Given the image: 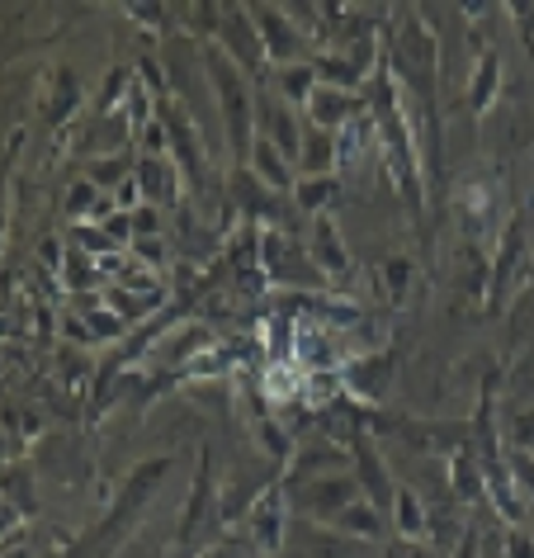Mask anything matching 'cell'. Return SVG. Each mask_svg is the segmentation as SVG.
Here are the masks:
<instances>
[{
	"instance_id": "30bf717a",
	"label": "cell",
	"mask_w": 534,
	"mask_h": 558,
	"mask_svg": "<svg viewBox=\"0 0 534 558\" xmlns=\"http://www.w3.org/2000/svg\"><path fill=\"white\" fill-rule=\"evenodd\" d=\"M251 171L260 175V185H270V190H293V171H289V157L279 151L270 137H256L251 143Z\"/></svg>"
},
{
	"instance_id": "cb8c5ba5",
	"label": "cell",
	"mask_w": 534,
	"mask_h": 558,
	"mask_svg": "<svg viewBox=\"0 0 534 558\" xmlns=\"http://www.w3.org/2000/svg\"><path fill=\"white\" fill-rule=\"evenodd\" d=\"M511 436H515L520 450L534 454V408H525V412L515 416V422H511Z\"/></svg>"
},
{
	"instance_id": "277c9868",
	"label": "cell",
	"mask_w": 534,
	"mask_h": 558,
	"mask_svg": "<svg viewBox=\"0 0 534 558\" xmlns=\"http://www.w3.org/2000/svg\"><path fill=\"white\" fill-rule=\"evenodd\" d=\"M265 275L279 279V284H317V279H321L313 256L299 251V242H289L284 232L265 236Z\"/></svg>"
},
{
	"instance_id": "e0dca14e",
	"label": "cell",
	"mask_w": 534,
	"mask_h": 558,
	"mask_svg": "<svg viewBox=\"0 0 534 558\" xmlns=\"http://www.w3.org/2000/svg\"><path fill=\"white\" fill-rule=\"evenodd\" d=\"M336 194V175H307L299 180V208H307V214H321V208L331 204Z\"/></svg>"
},
{
	"instance_id": "d6986e66",
	"label": "cell",
	"mask_w": 534,
	"mask_h": 558,
	"mask_svg": "<svg viewBox=\"0 0 534 558\" xmlns=\"http://www.w3.org/2000/svg\"><path fill=\"white\" fill-rule=\"evenodd\" d=\"M0 493H5L10 507L34 511V501H29V469H10V473H0Z\"/></svg>"
},
{
	"instance_id": "4fadbf2b",
	"label": "cell",
	"mask_w": 534,
	"mask_h": 558,
	"mask_svg": "<svg viewBox=\"0 0 534 558\" xmlns=\"http://www.w3.org/2000/svg\"><path fill=\"white\" fill-rule=\"evenodd\" d=\"M299 161H303L307 175H331V166L341 161V151H336V133H327V129H303Z\"/></svg>"
},
{
	"instance_id": "7c38bea8",
	"label": "cell",
	"mask_w": 534,
	"mask_h": 558,
	"mask_svg": "<svg viewBox=\"0 0 534 558\" xmlns=\"http://www.w3.org/2000/svg\"><path fill=\"white\" fill-rule=\"evenodd\" d=\"M228 52L232 62H246V66H256L260 58H265V48H260V34H256V20L251 15H242V10H236V15H228Z\"/></svg>"
},
{
	"instance_id": "484cf974",
	"label": "cell",
	"mask_w": 534,
	"mask_h": 558,
	"mask_svg": "<svg viewBox=\"0 0 534 558\" xmlns=\"http://www.w3.org/2000/svg\"><path fill=\"white\" fill-rule=\"evenodd\" d=\"M511 473H515V483H520V487H525V493L534 497V454L515 450V454H511Z\"/></svg>"
},
{
	"instance_id": "4316f807",
	"label": "cell",
	"mask_w": 534,
	"mask_h": 558,
	"mask_svg": "<svg viewBox=\"0 0 534 558\" xmlns=\"http://www.w3.org/2000/svg\"><path fill=\"white\" fill-rule=\"evenodd\" d=\"M95 194H100V190H95L90 180H81V185H72V199H66V214H72V218H76V214H86V208L95 204Z\"/></svg>"
},
{
	"instance_id": "8992f818",
	"label": "cell",
	"mask_w": 534,
	"mask_h": 558,
	"mask_svg": "<svg viewBox=\"0 0 534 558\" xmlns=\"http://www.w3.org/2000/svg\"><path fill=\"white\" fill-rule=\"evenodd\" d=\"M355 478H360V493H364V501H374L378 511L384 507H392V493L398 487L388 483V469H384V459H378V450H374V440H364V436H355Z\"/></svg>"
},
{
	"instance_id": "8fae6325",
	"label": "cell",
	"mask_w": 534,
	"mask_h": 558,
	"mask_svg": "<svg viewBox=\"0 0 534 558\" xmlns=\"http://www.w3.org/2000/svg\"><path fill=\"white\" fill-rule=\"evenodd\" d=\"M137 190H143L147 204H175V161L166 157H147L137 166Z\"/></svg>"
},
{
	"instance_id": "ffe728a7",
	"label": "cell",
	"mask_w": 534,
	"mask_h": 558,
	"mask_svg": "<svg viewBox=\"0 0 534 558\" xmlns=\"http://www.w3.org/2000/svg\"><path fill=\"white\" fill-rule=\"evenodd\" d=\"M497 72H501V62L497 58H483V66H477V86H473V109L483 114L487 109V100H491V86H497Z\"/></svg>"
},
{
	"instance_id": "9c48e42d",
	"label": "cell",
	"mask_w": 534,
	"mask_h": 558,
	"mask_svg": "<svg viewBox=\"0 0 534 558\" xmlns=\"http://www.w3.org/2000/svg\"><path fill=\"white\" fill-rule=\"evenodd\" d=\"M331 535H355V539H384V511L374 501H350L345 511H336L331 521H321Z\"/></svg>"
},
{
	"instance_id": "3957f363",
	"label": "cell",
	"mask_w": 534,
	"mask_h": 558,
	"mask_svg": "<svg viewBox=\"0 0 534 558\" xmlns=\"http://www.w3.org/2000/svg\"><path fill=\"white\" fill-rule=\"evenodd\" d=\"M289 493L284 487H275V493H260L256 507L246 511V539L256 544L260 554H275L279 544H284V530H289Z\"/></svg>"
},
{
	"instance_id": "ba28073f",
	"label": "cell",
	"mask_w": 534,
	"mask_h": 558,
	"mask_svg": "<svg viewBox=\"0 0 534 558\" xmlns=\"http://www.w3.org/2000/svg\"><path fill=\"white\" fill-rule=\"evenodd\" d=\"M307 256H313L317 270L331 275V279L350 275V256H345L341 236H336V222L327 214H317V228H313V246H307Z\"/></svg>"
},
{
	"instance_id": "7a4b0ae2",
	"label": "cell",
	"mask_w": 534,
	"mask_h": 558,
	"mask_svg": "<svg viewBox=\"0 0 534 558\" xmlns=\"http://www.w3.org/2000/svg\"><path fill=\"white\" fill-rule=\"evenodd\" d=\"M360 497H364V493H360V478H355L350 469H341V473H321V478H307L289 507L303 511V515H313V521H331L336 511H345L350 501H360Z\"/></svg>"
},
{
	"instance_id": "2e32d148",
	"label": "cell",
	"mask_w": 534,
	"mask_h": 558,
	"mask_svg": "<svg viewBox=\"0 0 534 558\" xmlns=\"http://www.w3.org/2000/svg\"><path fill=\"white\" fill-rule=\"evenodd\" d=\"M279 90H284V100L289 105H307L313 100V90H317V72H313V62H293L279 72Z\"/></svg>"
},
{
	"instance_id": "5bb4252c",
	"label": "cell",
	"mask_w": 534,
	"mask_h": 558,
	"mask_svg": "<svg viewBox=\"0 0 534 558\" xmlns=\"http://www.w3.org/2000/svg\"><path fill=\"white\" fill-rule=\"evenodd\" d=\"M208 501H214V454H204V464H199V483H194L185 515H180V539H194V530H199L208 515Z\"/></svg>"
},
{
	"instance_id": "f1b7e54d",
	"label": "cell",
	"mask_w": 534,
	"mask_h": 558,
	"mask_svg": "<svg viewBox=\"0 0 534 558\" xmlns=\"http://www.w3.org/2000/svg\"><path fill=\"white\" fill-rule=\"evenodd\" d=\"M15 521H20V507H10V501L0 497V535H5V530L15 525Z\"/></svg>"
},
{
	"instance_id": "d4e9b609",
	"label": "cell",
	"mask_w": 534,
	"mask_h": 558,
	"mask_svg": "<svg viewBox=\"0 0 534 558\" xmlns=\"http://www.w3.org/2000/svg\"><path fill=\"white\" fill-rule=\"evenodd\" d=\"M76 246H86V251H109L114 242H109L105 228H95V222H81V228H76Z\"/></svg>"
},
{
	"instance_id": "52a82bcc",
	"label": "cell",
	"mask_w": 534,
	"mask_h": 558,
	"mask_svg": "<svg viewBox=\"0 0 534 558\" xmlns=\"http://www.w3.org/2000/svg\"><path fill=\"white\" fill-rule=\"evenodd\" d=\"M303 109H307V119H313V129H327V133L364 119V109H360L355 95H345V90H336V86H317L313 100H307Z\"/></svg>"
},
{
	"instance_id": "ac0fdd59",
	"label": "cell",
	"mask_w": 534,
	"mask_h": 558,
	"mask_svg": "<svg viewBox=\"0 0 534 558\" xmlns=\"http://www.w3.org/2000/svg\"><path fill=\"white\" fill-rule=\"evenodd\" d=\"M454 493H459L463 501H473L477 493H483V469H477V459H473V450H463V454H454Z\"/></svg>"
},
{
	"instance_id": "44dd1931",
	"label": "cell",
	"mask_w": 534,
	"mask_h": 558,
	"mask_svg": "<svg viewBox=\"0 0 534 558\" xmlns=\"http://www.w3.org/2000/svg\"><path fill=\"white\" fill-rule=\"evenodd\" d=\"M62 279H66V289H90L100 275L90 270V256H81V251H72V256H66V265H62Z\"/></svg>"
},
{
	"instance_id": "f546056e",
	"label": "cell",
	"mask_w": 534,
	"mask_h": 558,
	"mask_svg": "<svg viewBox=\"0 0 534 558\" xmlns=\"http://www.w3.org/2000/svg\"><path fill=\"white\" fill-rule=\"evenodd\" d=\"M90 175H95V180H119V175H123V161H119V166H114V161H100Z\"/></svg>"
},
{
	"instance_id": "9a60e30c",
	"label": "cell",
	"mask_w": 534,
	"mask_h": 558,
	"mask_svg": "<svg viewBox=\"0 0 534 558\" xmlns=\"http://www.w3.org/2000/svg\"><path fill=\"white\" fill-rule=\"evenodd\" d=\"M392 530L412 544L426 535V507H421V497L412 487H398V493H392Z\"/></svg>"
},
{
	"instance_id": "603a6c76",
	"label": "cell",
	"mask_w": 534,
	"mask_h": 558,
	"mask_svg": "<svg viewBox=\"0 0 534 558\" xmlns=\"http://www.w3.org/2000/svg\"><path fill=\"white\" fill-rule=\"evenodd\" d=\"M384 275H388V299H392V303H402L406 279H412V265H406L402 256H392V260L384 265Z\"/></svg>"
},
{
	"instance_id": "83f0119b",
	"label": "cell",
	"mask_w": 534,
	"mask_h": 558,
	"mask_svg": "<svg viewBox=\"0 0 534 558\" xmlns=\"http://www.w3.org/2000/svg\"><path fill=\"white\" fill-rule=\"evenodd\" d=\"M501 558H534V539L525 535V530H511V535H506V554Z\"/></svg>"
},
{
	"instance_id": "6da1fadb",
	"label": "cell",
	"mask_w": 534,
	"mask_h": 558,
	"mask_svg": "<svg viewBox=\"0 0 534 558\" xmlns=\"http://www.w3.org/2000/svg\"><path fill=\"white\" fill-rule=\"evenodd\" d=\"M204 62H208V76H214V90H218V105H222V119H228V137H232V151L236 161L251 157V143H256V95H251L246 76L236 72V62L222 52L218 44L204 48Z\"/></svg>"
},
{
	"instance_id": "4dcf8cb0",
	"label": "cell",
	"mask_w": 534,
	"mask_h": 558,
	"mask_svg": "<svg viewBox=\"0 0 534 558\" xmlns=\"http://www.w3.org/2000/svg\"><path fill=\"white\" fill-rule=\"evenodd\" d=\"M388 558H402V554H388Z\"/></svg>"
},
{
	"instance_id": "7402d4cb",
	"label": "cell",
	"mask_w": 534,
	"mask_h": 558,
	"mask_svg": "<svg viewBox=\"0 0 534 558\" xmlns=\"http://www.w3.org/2000/svg\"><path fill=\"white\" fill-rule=\"evenodd\" d=\"M72 105H76V86H72V72H62V76H58V100L48 105V119L62 123L66 114H72Z\"/></svg>"
},
{
	"instance_id": "5b68a950",
	"label": "cell",
	"mask_w": 534,
	"mask_h": 558,
	"mask_svg": "<svg viewBox=\"0 0 534 558\" xmlns=\"http://www.w3.org/2000/svg\"><path fill=\"white\" fill-rule=\"evenodd\" d=\"M251 20H256V34H260L265 58L279 62V66L303 62V29L284 15V10H256Z\"/></svg>"
}]
</instances>
